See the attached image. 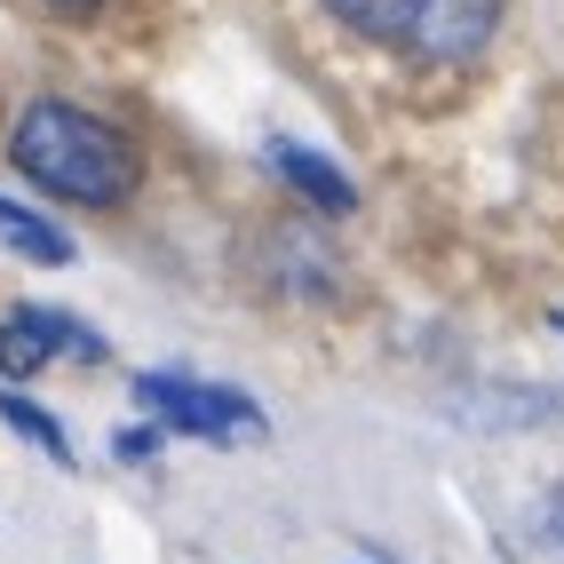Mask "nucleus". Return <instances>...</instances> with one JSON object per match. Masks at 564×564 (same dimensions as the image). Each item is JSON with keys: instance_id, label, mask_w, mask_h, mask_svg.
<instances>
[{"instance_id": "1", "label": "nucleus", "mask_w": 564, "mask_h": 564, "mask_svg": "<svg viewBox=\"0 0 564 564\" xmlns=\"http://www.w3.org/2000/svg\"><path fill=\"white\" fill-rule=\"evenodd\" d=\"M9 167L24 183H41L48 199H72V207H120L135 192V175H143L135 143L111 120H96V111L64 104V96H41V104L17 111Z\"/></svg>"}, {"instance_id": "2", "label": "nucleus", "mask_w": 564, "mask_h": 564, "mask_svg": "<svg viewBox=\"0 0 564 564\" xmlns=\"http://www.w3.org/2000/svg\"><path fill=\"white\" fill-rule=\"evenodd\" d=\"M135 398L143 413H160L175 437H207V445H231L239 437H262V405L247 390H215V382H192V373H135Z\"/></svg>"}, {"instance_id": "3", "label": "nucleus", "mask_w": 564, "mask_h": 564, "mask_svg": "<svg viewBox=\"0 0 564 564\" xmlns=\"http://www.w3.org/2000/svg\"><path fill=\"white\" fill-rule=\"evenodd\" d=\"M262 271H271V286L286 294V303H343V247H334L326 231H311V223H279L271 247H262Z\"/></svg>"}, {"instance_id": "4", "label": "nucleus", "mask_w": 564, "mask_h": 564, "mask_svg": "<svg viewBox=\"0 0 564 564\" xmlns=\"http://www.w3.org/2000/svg\"><path fill=\"white\" fill-rule=\"evenodd\" d=\"M494 24H501V0H422L398 48L430 56V64H469V56H485Z\"/></svg>"}, {"instance_id": "5", "label": "nucleus", "mask_w": 564, "mask_h": 564, "mask_svg": "<svg viewBox=\"0 0 564 564\" xmlns=\"http://www.w3.org/2000/svg\"><path fill=\"white\" fill-rule=\"evenodd\" d=\"M262 160H271V175H286V183H294V199H311L318 215H350V207H358V183L334 167V160H318L311 143L271 135V143H262Z\"/></svg>"}, {"instance_id": "6", "label": "nucleus", "mask_w": 564, "mask_h": 564, "mask_svg": "<svg viewBox=\"0 0 564 564\" xmlns=\"http://www.w3.org/2000/svg\"><path fill=\"white\" fill-rule=\"evenodd\" d=\"M564 413V398L556 390H469V398H454V422H469V430H533V422H556Z\"/></svg>"}, {"instance_id": "7", "label": "nucleus", "mask_w": 564, "mask_h": 564, "mask_svg": "<svg viewBox=\"0 0 564 564\" xmlns=\"http://www.w3.org/2000/svg\"><path fill=\"white\" fill-rule=\"evenodd\" d=\"M0 422H9V430H17L24 445H41V454H48L56 469H72V462H80V454H72V437H64V422H56L48 405H32V398H24L17 382L0 390Z\"/></svg>"}, {"instance_id": "8", "label": "nucleus", "mask_w": 564, "mask_h": 564, "mask_svg": "<svg viewBox=\"0 0 564 564\" xmlns=\"http://www.w3.org/2000/svg\"><path fill=\"white\" fill-rule=\"evenodd\" d=\"M413 9H422V0H326V17L343 24V32H358V41H382V48L405 41Z\"/></svg>"}, {"instance_id": "9", "label": "nucleus", "mask_w": 564, "mask_h": 564, "mask_svg": "<svg viewBox=\"0 0 564 564\" xmlns=\"http://www.w3.org/2000/svg\"><path fill=\"white\" fill-rule=\"evenodd\" d=\"M0 239H9L17 254H32V262H72V254H80L48 215H32V207H17V199H0Z\"/></svg>"}, {"instance_id": "10", "label": "nucleus", "mask_w": 564, "mask_h": 564, "mask_svg": "<svg viewBox=\"0 0 564 564\" xmlns=\"http://www.w3.org/2000/svg\"><path fill=\"white\" fill-rule=\"evenodd\" d=\"M48 343H41V326H32L24 311L17 318H0V373H9V382L24 390V382H41V373H48Z\"/></svg>"}, {"instance_id": "11", "label": "nucleus", "mask_w": 564, "mask_h": 564, "mask_svg": "<svg viewBox=\"0 0 564 564\" xmlns=\"http://www.w3.org/2000/svg\"><path fill=\"white\" fill-rule=\"evenodd\" d=\"M160 437H167V430H152V422L120 430V462H152V454H160Z\"/></svg>"}, {"instance_id": "12", "label": "nucleus", "mask_w": 564, "mask_h": 564, "mask_svg": "<svg viewBox=\"0 0 564 564\" xmlns=\"http://www.w3.org/2000/svg\"><path fill=\"white\" fill-rule=\"evenodd\" d=\"M541 533L564 549V485H549V501H541Z\"/></svg>"}, {"instance_id": "13", "label": "nucleus", "mask_w": 564, "mask_h": 564, "mask_svg": "<svg viewBox=\"0 0 564 564\" xmlns=\"http://www.w3.org/2000/svg\"><path fill=\"white\" fill-rule=\"evenodd\" d=\"M48 9H64V17H88V9H104V0H48Z\"/></svg>"}, {"instance_id": "14", "label": "nucleus", "mask_w": 564, "mask_h": 564, "mask_svg": "<svg viewBox=\"0 0 564 564\" xmlns=\"http://www.w3.org/2000/svg\"><path fill=\"white\" fill-rule=\"evenodd\" d=\"M549 326H556V334H564V311H549Z\"/></svg>"}]
</instances>
